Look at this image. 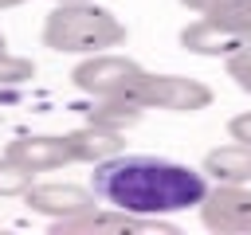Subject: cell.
Returning <instances> with one entry per match:
<instances>
[{"label":"cell","instance_id":"52a82bcc","mask_svg":"<svg viewBox=\"0 0 251 235\" xmlns=\"http://www.w3.org/2000/svg\"><path fill=\"white\" fill-rule=\"evenodd\" d=\"M20 200L27 204V212L43 215L47 223H55V219H71V215H78V212L102 204L98 192H94L90 184H71V180H35Z\"/></svg>","mask_w":251,"mask_h":235},{"label":"cell","instance_id":"ba28073f","mask_svg":"<svg viewBox=\"0 0 251 235\" xmlns=\"http://www.w3.org/2000/svg\"><path fill=\"white\" fill-rule=\"evenodd\" d=\"M4 153H8L12 161H20L24 168H31L35 176H39V172H59V168L75 164L71 145H67L63 133H16V137L4 145Z\"/></svg>","mask_w":251,"mask_h":235},{"label":"cell","instance_id":"5b68a950","mask_svg":"<svg viewBox=\"0 0 251 235\" xmlns=\"http://www.w3.org/2000/svg\"><path fill=\"white\" fill-rule=\"evenodd\" d=\"M145 110H165V114H200L212 106V86L192 78V74H145L137 90L129 94Z\"/></svg>","mask_w":251,"mask_h":235},{"label":"cell","instance_id":"d6986e66","mask_svg":"<svg viewBox=\"0 0 251 235\" xmlns=\"http://www.w3.org/2000/svg\"><path fill=\"white\" fill-rule=\"evenodd\" d=\"M0 51H8V39H4V31H0Z\"/></svg>","mask_w":251,"mask_h":235},{"label":"cell","instance_id":"30bf717a","mask_svg":"<svg viewBox=\"0 0 251 235\" xmlns=\"http://www.w3.org/2000/svg\"><path fill=\"white\" fill-rule=\"evenodd\" d=\"M200 168L212 184H251V145H243V141L216 145L204 153Z\"/></svg>","mask_w":251,"mask_h":235},{"label":"cell","instance_id":"277c9868","mask_svg":"<svg viewBox=\"0 0 251 235\" xmlns=\"http://www.w3.org/2000/svg\"><path fill=\"white\" fill-rule=\"evenodd\" d=\"M145 74L149 70L137 59L118 55V51H98V55H82L75 63L71 82L86 98H129Z\"/></svg>","mask_w":251,"mask_h":235},{"label":"cell","instance_id":"9a60e30c","mask_svg":"<svg viewBox=\"0 0 251 235\" xmlns=\"http://www.w3.org/2000/svg\"><path fill=\"white\" fill-rule=\"evenodd\" d=\"M188 12H251V0H180Z\"/></svg>","mask_w":251,"mask_h":235},{"label":"cell","instance_id":"5bb4252c","mask_svg":"<svg viewBox=\"0 0 251 235\" xmlns=\"http://www.w3.org/2000/svg\"><path fill=\"white\" fill-rule=\"evenodd\" d=\"M224 70H227V78H231L243 94H251V43H247L243 51H235L231 59H224Z\"/></svg>","mask_w":251,"mask_h":235},{"label":"cell","instance_id":"4fadbf2b","mask_svg":"<svg viewBox=\"0 0 251 235\" xmlns=\"http://www.w3.org/2000/svg\"><path fill=\"white\" fill-rule=\"evenodd\" d=\"M35 78V63L24 59V55H12V51H0V90L4 86H24Z\"/></svg>","mask_w":251,"mask_h":235},{"label":"cell","instance_id":"e0dca14e","mask_svg":"<svg viewBox=\"0 0 251 235\" xmlns=\"http://www.w3.org/2000/svg\"><path fill=\"white\" fill-rule=\"evenodd\" d=\"M20 4H27V0H0V12L4 8H20Z\"/></svg>","mask_w":251,"mask_h":235},{"label":"cell","instance_id":"ac0fdd59","mask_svg":"<svg viewBox=\"0 0 251 235\" xmlns=\"http://www.w3.org/2000/svg\"><path fill=\"white\" fill-rule=\"evenodd\" d=\"M51 4H82V0H51Z\"/></svg>","mask_w":251,"mask_h":235},{"label":"cell","instance_id":"6da1fadb","mask_svg":"<svg viewBox=\"0 0 251 235\" xmlns=\"http://www.w3.org/2000/svg\"><path fill=\"white\" fill-rule=\"evenodd\" d=\"M90 188L98 192L102 204L126 208L133 215L149 219H169L176 212L200 208L208 192L204 168L153 157V153H118L90 172Z\"/></svg>","mask_w":251,"mask_h":235},{"label":"cell","instance_id":"7c38bea8","mask_svg":"<svg viewBox=\"0 0 251 235\" xmlns=\"http://www.w3.org/2000/svg\"><path fill=\"white\" fill-rule=\"evenodd\" d=\"M31 184H35V172L12 161L8 153H0V196H24Z\"/></svg>","mask_w":251,"mask_h":235},{"label":"cell","instance_id":"7a4b0ae2","mask_svg":"<svg viewBox=\"0 0 251 235\" xmlns=\"http://www.w3.org/2000/svg\"><path fill=\"white\" fill-rule=\"evenodd\" d=\"M43 47H51L55 55H98V51H114L129 39V27L102 8L98 0H82V4H51V12L43 16V31H39Z\"/></svg>","mask_w":251,"mask_h":235},{"label":"cell","instance_id":"8fae6325","mask_svg":"<svg viewBox=\"0 0 251 235\" xmlns=\"http://www.w3.org/2000/svg\"><path fill=\"white\" fill-rule=\"evenodd\" d=\"M145 114L149 110L141 102H133V98H90V106H86V121L106 125V129H118V133L133 129Z\"/></svg>","mask_w":251,"mask_h":235},{"label":"cell","instance_id":"3957f363","mask_svg":"<svg viewBox=\"0 0 251 235\" xmlns=\"http://www.w3.org/2000/svg\"><path fill=\"white\" fill-rule=\"evenodd\" d=\"M180 47L200 59H231L251 43V12H200L180 27Z\"/></svg>","mask_w":251,"mask_h":235},{"label":"cell","instance_id":"2e32d148","mask_svg":"<svg viewBox=\"0 0 251 235\" xmlns=\"http://www.w3.org/2000/svg\"><path fill=\"white\" fill-rule=\"evenodd\" d=\"M227 137L251 145V110H243V114H235V118L227 121Z\"/></svg>","mask_w":251,"mask_h":235},{"label":"cell","instance_id":"9c48e42d","mask_svg":"<svg viewBox=\"0 0 251 235\" xmlns=\"http://www.w3.org/2000/svg\"><path fill=\"white\" fill-rule=\"evenodd\" d=\"M67 145H71V157L75 164H102L118 153H126V133L118 129H106V125H94V121H82L78 129L63 133Z\"/></svg>","mask_w":251,"mask_h":235},{"label":"cell","instance_id":"8992f818","mask_svg":"<svg viewBox=\"0 0 251 235\" xmlns=\"http://www.w3.org/2000/svg\"><path fill=\"white\" fill-rule=\"evenodd\" d=\"M196 212L212 235H251V184H212Z\"/></svg>","mask_w":251,"mask_h":235}]
</instances>
